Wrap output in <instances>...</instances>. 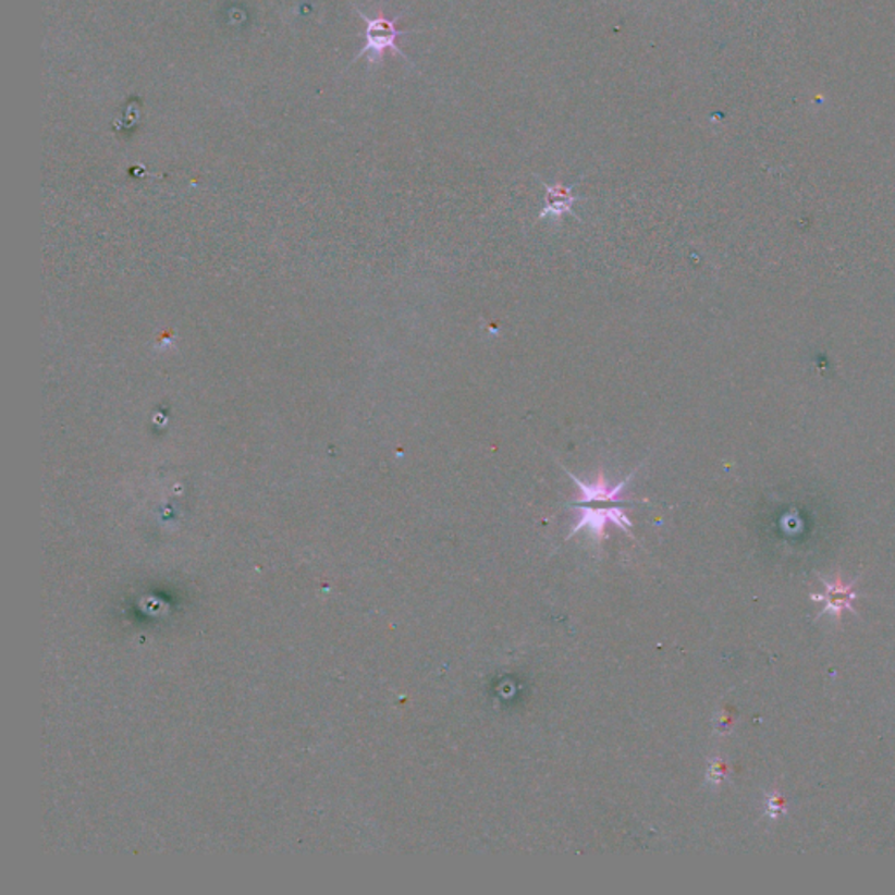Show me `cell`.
Returning <instances> with one entry per match:
<instances>
[{
    "mask_svg": "<svg viewBox=\"0 0 895 895\" xmlns=\"http://www.w3.org/2000/svg\"><path fill=\"white\" fill-rule=\"evenodd\" d=\"M359 14L360 19L366 22V34H364V48L360 49L359 54L355 57L354 62H357L364 54H371V57H369V62L371 63L380 62L387 49H392V51H395V53L409 62V58L406 57L403 49L397 46V39L403 36H408L409 34V32L397 28L400 16L394 20H389L385 19V16L369 19L368 14L360 13V11Z\"/></svg>",
    "mask_w": 895,
    "mask_h": 895,
    "instance_id": "1",
    "label": "cell"
},
{
    "mask_svg": "<svg viewBox=\"0 0 895 895\" xmlns=\"http://www.w3.org/2000/svg\"><path fill=\"white\" fill-rule=\"evenodd\" d=\"M572 507H576V510L579 511V518H577L576 527L572 528V532L568 534L567 539H572V537L581 532V530H588L594 541H603V539H605V527H608L609 524H614L616 527L623 528V532L632 534L629 530H632L634 525H632V519L626 516V511L623 505L579 504L572 505Z\"/></svg>",
    "mask_w": 895,
    "mask_h": 895,
    "instance_id": "2",
    "label": "cell"
},
{
    "mask_svg": "<svg viewBox=\"0 0 895 895\" xmlns=\"http://www.w3.org/2000/svg\"><path fill=\"white\" fill-rule=\"evenodd\" d=\"M542 186L545 187V205L539 213V221H542V219L560 221L567 213L576 218V213L572 212V207L577 201V196H574L576 184L574 186H562V184L550 186V184L542 182Z\"/></svg>",
    "mask_w": 895,
    "mask_h": 895,
    "instance_id": "3",
    "label": "cell"
},
{
    "mask_svg": "<svg viewBox=\"0 0 895 895\" xmlns=\"http://www.w3.org/2000/svg\"><path fill=\"white\" fill-rule=\"evenodd\" d=\"M851 586H843L842 583L836 581L834 585H827V597H825V603H827V611H836L842 612L845 608H850V600L856 597V594L851 593L850 590Z\"/></svg>",
    "mask_w": 895,
    "mask_h": 895,
    "instance_id": "4",
    "label": "cell"
}]
</instances>
